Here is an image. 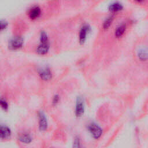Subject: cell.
<instances>
[{
	"label": "cell",
	"instance_id": "obj_1",
	"mask_svg": "<svg viewBox=\"0 0 148 148\" xmlns=\"http://www.w3.org/2000/svg\"><path fill=\"white\" fill-rule=\"evenodd\" d=\"M87 129L91 136L94 139L97 140L99 139L102 135V128L94 122L90 123L87 126Z\"/></svg>",
	"mask_w": 148,
	"mask_h": 148
},
{
	"label": "cell",
	"instance_id": "obj_2",
	"mask_svg": "<svg viewBox=\"0 0 148 148\" xmlns=\"http://www.w3.org/2000/svg\"><path fill=\"white\" fill-rule=\"evenodd\" d=\"M85 110V104L83 98L78 96L76 99L75 114L77 117H80L83 116Z\"/></svg>",
	"mask_w": 148,
	"mask_h": 148
},
{
	"label": "cell",
	"instance_id": "obj_3",
	"mask_svg": "<svg viewBox=\"0 0 148 148\" xmlns=\"http://www.w3.org/2000/svg\"><path fill=\"white\" fill-rule=\"evenodd\" d=\"M23 43L24 38L20 36H16L9 40L8 46L10 50H17L21 48L23 46Z\"/></svg>",
	"mask_w": 148,
	"mask_h": 148
},
{
	"label": "cell",
	"instance_id": "obj_4",
	"mask_svg": "<svg viewBox=\"0 0 148 148\" xmlns=\"http://www.w3.org/2000/svg\"><path fill=\"white\" fill-rule=\"evenodd\" d=\"M38 119L39 130L42 132L46 131L48 128V120L45 113L43 111L40 110L38 112Z\"/></svg>",
	"mask_w": 148,
	"mask_h": 148
},
{
	"label": "cell",
	"instance_id": "obj_5",
	"mask_svg": "<svg viewBox=\"0 0 148 148\" xmlns=\"http://www.w3.org/2000/svg\"><path fill=\"white\" fill-rule=\"evenodd\" d=\"M38 73L39 77L43 80L47 81L52 77V73L49 67L47 66H42L38 69Z\"/></svg>",
	"mask_w": 148,
	"mask_h": 148
},
{
	"label": "cell",
	"instance_id": "obj_6",
	"mask_svg": "<svg viewBox=\"0 0 148 148\" xmlns=\"http://www.w3.org/2000/svg\"><path fill=\"white\" fill-rule=\"evenodd\" d=\"M17 139L18 141L24 145L30 144L33 140L31 134L27 131H23L18 134Z\"/></svg>",
	"mask_w": 148,
	"mask_h": 148
},
{
	"label": "cell",
	"instance_id": "obj_7",
	"mask_svg": "<svg viewBox=\"0 0 148 148\" xmlns=\"http://www.w3.org/2000/svg\"><path fill=\"white\" fill-rule=\"evenodd\" d=\"M12 136V131L10 128L6 125H1L0 127V138L2 140H8Z\"/></svg>",
	"mask_w": 148,
	"mask_h": 148
},
{
	"label": "cell",
	"instance_id": "obj_8",
	"mask_svg": "<svg viewBox=\"0 0 148 148\" xmlns=\"http://www.w3.org/2000/svg\"><path fill=\"white\" fill-rule=\"evenodd\" d=\"M90 30V27L87 24L83 25L80 29L79 31V42L80 43H83L86 39V36L87 32H88Z\"/></svg>",
	"mask_w": 148,
	"mask_h": 148
},
{
	"label": "cell",
	"instance_id": "obj_9",
	"mask_svg": "<svg viewBox=\"0 0 148 148\" xmlns=\"http://www.w3.org/2000/svg\"><path fill=\"white\" fill-rule=\"evenodd\" d=\"M50 48V45L48 42H40L39 45L37 46L36 52L39 54L43 55L46 54Z\"/></svg>",
	"mask_w": 148,
	"mask_h": 148
},
{
	"label": "cell",
	"instance_id": "obj_10",
	"mask_svg": "<svg viewBox=\"0 0 148 148\" xmlns=\"http://www.w3.org/2000/svg\"><path fill=\"white\" fill-rule=\"evenodd\" d=\"M41 10L38 6H34L32 7L28 13V15L30 18L35 19L38 18L40 14Z\"/></svg>",
	"mask_w": 148,
	"mask_h": 148
},
{
	"label": "cell",
	"instance_id": "obj_11",
	"mask_svg": "<svg viewBox=\"0 0 148 148\" xmlns=\"http://www.w3.org/2000/svg\"><path fill=\"white\" fill-rule=\"evenodd\" d=\"M123 9V5L119 2H113L111 3L109 6L110 11L113 12H116L120 11Z\"/></svg>",
	"mask_w": 148,
	"mask_h": 148
},
{
	"label": "cell",
	"instance_id": "obj_12",
	"mask_svg": "<svg viewBox=\"0 0 148 148\" xmlns=\"http://www.w3.org/2000/svg\"><path fill=\"white\" fill-rule=\"evenodd\" d=\"M126 29V26L125 24L120 25L115 31V36L117 38L121 37L124 33Z\"/></svg>",
	"mask_w": 148,
	"mask_h": 148
},
{
	"label": "cell",
	"instance_id": "obj_13",
	"mask_svg": "<svg viewBox=\"0 0 148 148\" xmlns=\"http://www.w3.org/2000/svg\"><path fill=\"white\" fill-rule=\"evenodd\" d=\"M138 55L141 60H146L148 58V50L145 49H140L138 51Z\"/></svg>",
	"mask_w": 148,
	"mask_h": 148
},
{
	"label": "cell",
	"instance_id": "obj_14",
	"mask_svg": "<svg viewBox=\"0 0 148 148\" xmlns=\"http://www.w3.org/2000/svg\"><path fill=\"white\" fill-rule=\"evenodd\" d=\"M72 148H83L81 139L77 136H75L73 139L72 143Z\"/></svg>",
	"mask_w": 148,
	"mask_h": 148
},
{
	"label": "cell",
	"instance_id": "obj_15",
	"mask_svg": "<svg viewBox=\"0 0 148 148\" xmlns=\"http://www.w3.org/2000/svg\"><path fill=\"white\" fill-rule=\"evenodd\" d=\"M0 103H1V108L4 110V111H6L8 110L9 109V104L7 102V101L6 100L5 98H1V101H0Z\"/></svg>",
	"mask_w": 148,
	"mask_h": 148
},
{
	"label": "cell",
	"instance_id": "obj_16",
	"mask_svg": "<svg viewBox=\"0 0 148 148\" xmlns=\"http://www.w3.org/2000/svg\"><path fill=\"white\" fill-rule=\"evenodd\" d=\"M113 17L112 16H109L104 21L103 23V27L105 28V29H107L108 28L110 25H111L112 21H113Z\"/></svg>",
	"mask_w": 148,
	"mask_h": 148
},
{
	"label": "cell",
	"instance_id": "obj_17",
	"mask_svg": "<svg viewBox=\"0 0 148 148\" xmlns=\"http://www.w3.org/2000/svg\"><path fill=\"white\" fill-rule=\"evenodd\" d=\"M48 36L47 33L42 30L40 32V42H48Z\"/></svg>",
	"mask_w": 148,
	"mask_h": 148
},
{
	"label": "cell",
	"instance_id": "obj_18",
	"mask_svg": "<svg viewBox=\"0 0 148 148\" xmlns=\"http://www.w3.org/2000/svg\"><path fill=\"white\" fill-rule=\"evenodd\" d=\"M60 98L58 94H55L52 98V101H51V103L53 106H56L60 101Z\"/></svg>",
	"mask_w": 148,
	"mask_h": 148
},
{
	"label": "cell",
	"instance_id": "obj_19",
	"mask_svg": "<svg viewBox=\"0 0 148 148\" xmlns=\"http://www.w3.org/2000/svg\"><path fill=\"white\" fill-rule=\"evenodd\" d=\"M8 26V22L5 20H1L0 22V27L1 30L2 31L5 29Z\"/></svg>",
	"mask_w": 148,
	"mask_h": 148
},
{
	"label": "cell",
	"instance_id": "obj_20",
	"mask_svg": "<svg viewBox=\"0 0 148 148\" xmlns=\"http://www.w3.org/2000/svg\"><path fill=\"white\" fill-rule=\"evenodd\" d=\"M50 148H54V147H50Z\"/></svg>",
	"mask_w": 148,
	"mask_h": 148
}]
</instances>
